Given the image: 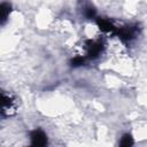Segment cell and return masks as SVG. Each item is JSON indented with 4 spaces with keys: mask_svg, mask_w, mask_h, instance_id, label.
I'll return each instance as SVG.
<instances>
[{
    "mask_svg": "<svg viewBox=\"0 0 147 147\" xmlns=\"http://www.w3.org/2000/svg\"><path fill=\"white\" fill-rule=\"evenodd\" d=\"M139 33V25L138 24H127L122 28H116L115 33L123 42H130L132 41L137 34Z\"/></svg>",
    "mask_w": 147,
    "mask_h": 147,
    "instance_id": "obj_1",
    "label": "cell"
},
{
    "mask_svg": "<svg viewBox=\"0 0 147 147\" xmlns=\"http://www.w3.org/2000/svg\"><path fill=\"white\" fill-rule=\"evenodd\" d=\"M103 51V42L101 40H87L86 41V60H94L101 55Z\"/></svg>",
    "mask_w": 147,
    "mask_h": 147,
    "instance_id": "obj_2",
    "label": "cell"
},
{
    "mask_svg": "<svg viewBox=\"0 0 147 147\" xmlns=\"http://www.w3.org/2000/svg\"><path fill=\"white\" fill-rule=\"evenodd\" d=\"M30 140H31V145L36 146V147H42L46 146L48 142L47 139V134L45 133L44 130L41 129H34L30 132Z\"/></svg>",
    "mask_w": 147,
    "mask_h": 147,
    "instance_id": "obj_3",
    "label": "cell"
},
{
    "mask_svg": "<svg viewBox=\"0 0 147 147\" xmlns=\"http://www.w3.org/2000/svg\"><path fill=\"white\" fill-rule=\"evenodd\" d=\"M78 8L85 18H87V20L96 18V9L88 0H79L78 1Z\"/></svg>",
    "mask_w": 147,
    "mask_h": 147,
    "instance_id": "obj_4",
    "label": "cell"
},
{
    "mask_svg": "<svg viewBox=\"0 0 147 147\" xmlns=\"http://www.w3.org/2000/svg\"><path fill=\"white\" fill-rule=\"evenodd\" d=\"M11 10H13V7L9 2H7V1L0 2V26L5 25L8 22Z\"/></svg>",
    "mask_w": 147,
    "mask_h": 147,
    "instance_id": "obj_5",
    "label": "cell"
},
{
    "mask_svg": "<svg viewBox=\"0 0 147 147\" xmlns=\"http://www.w3.org/2000/svg\"><path fill=\"white\" fill-rule=\"evenodd\" d=\"M11 106H13L11 98L6 92H3V91L0 90V113H1V115L6 116L7 115L6 111L9 110L11 108Z\"/></svg>",
    "mask_w": 147,
    "mask_h": 147,
    "instance_id": "obj_6",
    "label": "cell"
},
{
    "mask_svg": "<svg viewBox=\"0 0 147 147\" xmlns=\"http://www.w3.org/2000/svg\"><path fill=\"white\" fill-rule=\"evenodd\" d=\"M96 24L100 28L101 31L106 32V33H115V30H116V26L111 23L110 20L106 18V17H98L96 18Z\"/></svg>",
    "mask_w": 147,
    "mask_h": 147,
    "instance_id": "obj_7",
    "label": "cell"
},
{
    "mask_svg": "<svg viewBox=\"0 0 147 147\" xmlns=\"http://www.w3.org/2000/svg\"><path fill=\"white\" fill-rule=\"evenodd\" d=\"M134 144V140L132 138V136L130 133H124L122 137H121V140H119V146H123V147H130Z\"/></svg>",
    "mask_w": 147,
    "mask_h": 147,
    "instance_id": "obj_8",
    "label": "cell"
},
{
    "mask_svg": "<svg viewBox=\"0 0 147 147\" xmlns=\"http://www.w3.org/2000/svg\"><path fill=\"white\" fill-rule=\"evenodd\" d=\"M85 62H86L85 56H84V57H83V56H76V57L71 59V61H70V65H71L72 68H78V67L84 65Z\"/></svg>",
    "mask_w": 147,
    "mask_h": 147,
    "instance_id": "obj_9",
    "label": "cell"
}]
</instances>
